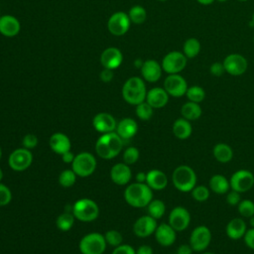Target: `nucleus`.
Wrapping results in <instances>:
<instances>
[{
	"mask_svg": "<svg viewBox=\"0 0 254 254\" xmlns=\"http://www.w3.org/2000/svg\"><path fill=\"white\" fill-rule=\"evenodd\" d=\"M123 149V140L114 132L101 134L95 143L96 154L104 160H111L117 157Z\"/></svg>",
	"mask_w": 254,
	"mask_h": 254,
	"instance_id": "obj_1",
	"label": "nucleus"
},
{
	"mask_svg": "<svg viewBox=\"0 0 254 254\" xmlns=\"http://www.w3.org/2000/svg\"><path fill=\"white\" fill-rule=\"evenodd\" d=\"M124 199L132 207H146L153 199V190L146 183H133L126 187Z\"/></svg>",
	"mask_w": 254,
	"mask_h": 254,
	"instance_id": "obj_2",
	"label": "nucleus"
},
{
	"mask_svg": "<svg viewBox=\"0 0 254 254\" xmlns=\"http://www.w3.org/2000/svg\"><path fill=\"white\" fill-rule=\"evenodd\" d=\"M147 91L145 80L139 76L129 77L122 86L123 99L135 106L146 100Z\"/></svg>",
	"mask_w": 254,
	"mask_h": 254,
	"instance_id": "obj_3",
	"label": "nucleus"
},
{
	"mask_svg": "<svg viewBox=\"0 0 254 254\" xmlns=\"http://www.w3.org/2000/svg\"><path fill=\"white\" fill-rule=\"evenodd\" d=\"M172 184L179 191L190 192L197 185V176L195 171L188 165L178 166L172 173Z\"/></svg>",
	"mask_w": 254,
	"mask_h": 254,
	"instance_id": "obj_4",
	"label": "nucleus"
},
{
	"mask_svg": "<svg viewBox=\"0 0 254 254\" xmlns=\"http://www.w3.org/2000/svg\"><path fill=\"white\" fill-rule=\"evenodd\" d=\"M71 212L75 219L82 222H91L98 217L99 207L94 200L84 197L77 199L73 203Z\"/></svg>",
	"mask_w": 254,
	"mask_h": 254,
	"instance_id": "obj_5",
	"label": "nucleus"
},
{
	"mask_svg": "<svg viewBox=\"0 0 254 254\" xmlns=\"http://www.w3.org/2000/svg\"><path fill=\"white\" fill-rule=\"evenodd\" d=\"M106 245L103 234L90 232L80 239L78 249L81 254H102L106 249Z\"/></svg>",
	"mask_w": 254,
	"mask_h": 254,
	"instance_id": "obj_6",
	"label": "nucleus"
},
{
	"mask_svg": "<svg viewBox=\"0 0 254 254\" xmlns=\"http://www.w3.org/2000/svg\"><path fill=\"white\" fill-rule=\"evenodd\" d=\"M96 159L89 152H80L75 155L71 163V170L77 177L86 178L92 175L96 169Z\"/></svg>",
	"mask_w": 254,
	"mask_h": 254,
	"instance_id": "obj_7",
	"label": "nucleus"
},
{
	"mask_svg": "<svg viewBox=\"0 0 254 254\" xmlns=\"http://www.w3.org/2000/svg\"><path fill=\"white\" fill-rule=\"evenodd\" d=\"M212 239L211 230L206 225H198L195 226L190 235L189 244L190 245L193 252L200 253L205 251L210 245Z\"/></svg>",
	"mask_w": 254,
	"mask_h": 254,
	"instance_id": "obj_8",
	"label": "nucleus"
},
{
	"mask_svg": "<svg viewBox=\"0 0 254 254\" xmlns=\"http://www.w3.org/2000/svg\"><path fill=\"white\" fill-rule=\"evenodd\" d=\"M188 58L181 51H171L162 60L163 71L168 74L181 73L188 64Z\"/></svg>",
	"mask_w": 254,
	"mask_h": 254,
	"instance_id": "obj_9",
	"label": "nucleus"
},
{
	"mask_svg": "<svg viewBox=\"0 0 254 254\" xmlns=\"http://www.w3.org/2000/svg\"><path fill=\"white\" fill-rule=\"evenodd\" d=\"M230 189L238 191L239 193L246 192L254 187V174L245 169H240L235 171L230 179Z\"/></svg>",
	"mask_w": 254,
	"mask_h": 254,
	"instance_id": "obj_10",
	"label": "nucleus"
},
{
	"mask_svg": "<svg viewBox=\"0 0 254 254\" xmlns=\"http://www.w3.org/2000/svg\"><path fill=\"white\" fill-rule=\"evenodd\" d=\"M225 72L232 76H240L247 71L248 61L238 53L228 54L222 61Z\"/></svg>",
	"mask_w": 254,
	"mask_h": 254,
	"instance_id": "obj_11",
	"label": "nucleus"
},
{
	"mask_svg": "<svg viewBox=\"0 0 254 254\" xmlns=\"http://www.w3.org/2000/svg\"><path fill=\"white\" fill-rule=\"evenodd\" d=\"M33 162L31 150L26 148H18L14 150L8 157V165L15 172L26 171Z\"/></svg>",
	"mask_w": 254,
	"mask_h": 254,
	"instance_id": "obj_12",
	"label": "nucleus"
},
{
	"mask_svg": "<svg viewBox=\"0 0 254 254\" xmlns=\"http://www.w3.org/2000/svg\"><path fill=\"white\" fill-rule=\"evenodd\" d=\"M163 87L170 96L179 98L186 95L189 85L188 81L181 73H174L167 75Z\"/></svg>",
	"mask_w": 254,
	"mask_h": 254,
	"instance_id": "obj_13",
	"label": "nucleus"
},
{
	"mask_svg": "<svg viewBox=\"0 0 254 254\" xmlns=\"http://www.w3.org/2000/svg\"><path fill=\"white\" fill-rule=\"evenodd\" d=\"M191 216L188 208L185 206H175L169 213L168 223L177 231L181 232L189 228Z\"/></svg>",
	"mask_w": 254,
	"mask_h": 254,
	"instance_id": "obj_14",
	"label": "nucleus"
},
{
	"mask_svg": "<svg viewBox=\"0 0 254 254\" xmlns=\"http://www.w3.org/2000/svg\"><path fill=\"white\" fill-rule=\"evenodd\" d=\"M130 25L131 21L128 14L121 11L113 13L107 21V29L114 36H123L126 34Z\"/></svg>",
	"mask_w": 254,
	"mask_h": 254,
	"instance_id": "obj_15",
	"label": "nucleus"
},
{
	"mask_svg": "<svg viewBox=\"0 0 254 254\" xmlns=\"http://www.w3.org/2000/svg\"><path fill=\"white\" fill-rule=\"evenodd\" d=\"M157 226V219L153 218L149 214H146L135 220L133 224V232L137 237L146 238L155 233Z\"/></svg>",
	"mask_w": 254,
	"mask_h": 254,
	"instance_id": "obj_16",
	"label": "nucleus"
},
{
	"mask_svg": "<svg viewBox=\"0 0 254 254\" xmlns=\"http://www.w3.org/2000/svg\"><path fill=\"white\" fill-rule=\"evenodd\" d=\"M93 128L100 134L114 132L117 126L115 118L107 112H99L92 119Z\"/></svg>",
	"mask_w": 254,
	"mask_h": 254,
	"instance_id": "obj_17",
	"label": "nucleus"
},
{
	"mask_svg": "<svg viewBox=\"0 0 254 254\" xmlns=\"http://www.w3.org/2000/svg\"><path fill=\"white\" fill-rule=\"evenodd\" d=\"M123 62V55L121 51L115 47H109L105 49L100 56V63L104 68L116 69Z\"/></svg>",
	"mask_w": 254,
	"mask_h": 254,
	"instance_id": "obj_18",
	"label": "nucleus"
},
{
	"mask_svg": "<svg viewBox=\"0 0 254 254\" xmlns=\"http://www.w3.org/2000/svg\"><path fill=\"white\" fill-rule=\"evenodd\" d=\"M155 239L163 247L172 246L177 240V231L169 223H161L155 230Z\"/></svg>",
	"mask_w": 254,
	"mask_h": 254,
	"instance_id": "obj_19",
	"label": "nucleus"
},
{
	"mask_svg": "<svg viewBox=\"0 0 254 254\" xmlns=\"http://www.w3.org/2000/svg\"><path fill=\"white\" fill-rule=\"evenodd\" d=\"M163 68L156 60H147L143 62L141 66L142 78L147 82H157L162 76Z\"/></svg>",
	"mask_w": 254,
	"mask_h": 254,
	"instance_id": "obj_20",
	"label": "nucleus"
},
{
	"mask_svg": "<svg viewBox=\"0 0 254 254\" xmlns=\"http://www.w3.org/2000/svg\"><path fill=\"white\" fill-rule=\"evenodd\" d=\"M132 178V172L130 166L125 163H117L110 169V179L118 186L128 185Z\"/></svg>",
	"mask_w": 254,
	"mask_h": 254,
	"instance_id": "obj_21",
	"label": "nucleus"
},
{
	"mask_svg": "<svg viewBox=\"0 0 254 254\" xmlns=\"http://www.w3.org/2000/svg\"><path fill=\"white\" fill-rule=\"evenodd\" d=\"M247 229V223L243 217H233L225 226V234L231 240H238L243 238Z\"/></svg>",
	"mask_w": 254,
	"mask_h": 254,
	"instance_id": "obj_22",
	"label": "nucleus"
},
{
	"mask_svg": "<svg viewBox=\"0 0 254 254\" xmlns=\"http://www.w3.org/2000/svg\"><path fill=\"white\" fill-rule=\"evenodd\" d=\"M170 95L165 90L164 87H153L147 91L146 101L154 108L160 109L165 107L169 102Z\"/></svg>",
	"mask_w": 254,
	"mask_h": 254,
	"instance_id": "obj_23",
	"label": "nucleus"
},
{
	"mask_svg": "<svg viewBox=\"0 0 254 254\" xmlns=\"http://www.w3.org/2000/svg\"><path fill=\"white\" fill-rule=\"evenodd\" d=\"M21 24L20 21L12 15L0 16V34L11 38L20 33Z\"/></svg>",
	"mask_w": 254,
	"mask_h": 254,
	"instance_id": "obj_24",
	"label": "nucleus"
},
{
	"mask_svg": "<svg viewBox=\"0 0 254 254\" xmlns=\"http://www.w3.org/2000/svg\"><path fill=\"white\" fill-rule=\"evenodd\" d=\"M49 146L53 152L58 155H63L64 153L70 150L71 143L64 133L56 132L49 139Z\"/></svg>",
	"mask_w": 254,
	"mask_h": 254,
	"instance_id": "obj_25",
	"label": "nucleus"
},
{
	"mask_svg": "<svg viewBox=\"0 0 254 254\" xmlns=\"http://www.w3.org/2000/svg\"><path fill=\"white\" fill-rule=\"evenodd\" d=\"M169 183V179L167 175L158 169H153L147 172L146 184L153 190H163L167 188Z\"/></svg>",
	"mask_w": 254,
	"mask_h": 254,
	"instance_id": "obj_26",
	"label": "nucleus"
},
{
	"mask_svg": "<svg viewBox=\"0 0 254 254\" xmlns=\"http://www.w3.org/2000/svg\"><path fill=\"white\" fill-rule=\"evenodd\" d=\"M115 131L122 140H128L137 134L138 124L133 118L126 117L117 123Z\"/></svg>",
	"mask_w": 254,
	"mask_h": 254,
	"instance_id": "obj_27",
	"label": "nucleus"
},
{
	"mask_svg": "<svg viewBox=\"0 0 254 254\" xmlns=\"http://www.w3.org/2000/svg\"><path fill=\"white\" fill-rule=\"evenodd\" d=\"M174 136L179 140H187L192 134V125L190 121L180 117L176 119L172 126Z\"/></svg>",
	"mask_w": 254,
	"mask_h": 254,
	"instance_id": "obj_28",
	"label": "nucleus"
},
{
	"mask_svg": "<svg viewBox=\"0 0 254 254\" xmlns=\"http://www.w3.org/2000/svg\"><path fill=\"white\" fill-rule=\"evenodd\" d=\"M208 188L216 194H226L230 190L229 179L220 174L212 175L208 181Z\"/></svg>",
	"mask_w": 254,
	"mask_h": 254,
	"instance_id": "obj_29",
	"label": "nucleus"
},
{
	"mask_svg": "<svg viewBox=\"0 0 254 254\" xmlns=\"http://www.w3.org/2000/svg\"><path fill=\"white\" fill-rule=\"evenodd\" d=\"M233 150L226 143H217L212 148L213 158L221 164H227L233 159Z\"/></svg>",
	"mask_w": 254,
	"mask_h": 254,
	"instance_id": "obj_30",
	"label": "nucleus"
},
{
	"mask_svg": "<svg viewBox=\"0 0 254 254\" xmlns=\"http://www.w3.org/2000/svg\"><path fill=\"white\" fill-rule=\"evenodd\" d=\"M201 114H202V109H201L199 103H195V102H191V101L188 100L181 107L182 117L190 122L200 118Z\"/></svg>",
	"mask_w": 254,
	"mask_h": 254,
	"instance_id": "obj_31",
	"label": "nucleus"
},
{
	"mask_svg": "<svg viewBox=\"0 0 254 254\" xmlns=\"http://www.w3.org/2000/svg\"><path fill=\"white\" fill-rule=\"evenodd\" d=\"M200 50H201L200 42L196 38L190 37V38H188L184 42L182 52L190 60V59L196 58L198 56V54L200 53Z\"/></svg>",
	"mask_w": 254,
	"mask_h": 254,
	"instance_id": "obj_32",
	"label": "nucleus"
},
{
	"mask_svg": "<svg viewBox=\"0 0 254 254\" xmlns=\"http://www.w3.org/2000/svg\"><path fill=\"white\" fill-rule=\"evenodd\" d=\"M147 207V214L152 216L155 219H160L164 216L166 213V204L162 199L158 198H153L149 204L146 206Z\"/></svg>",
	"mask_w": 254,
	"mask_h": 254,
	"instance_id": "obj_33",
	"label": "nucleus"
},
{
	"mask_svg": "<svg viewBox=\"0 0 254 254\" xmlns=\"http://www.w3.org/2000/svg\"><path fill=\"white\" fill-rule=\"evenodd\" d=\"M128 16L130 18L131 23L136 25L143 24L147 19V11L141 5H134L130 8L128 12Z\"/></svg>",
	"mask_w": 254,
	"mask_h": 254,
	"instance_id": "obj_34",
	"label": "nucleus"
},
{
	"mask_svg": "<svg viewBox=\"0 0 254 254\" xmlns=\"http://www.w3.org/2000/svg\"><path fill=\"white\" fill-rule=\"evenodd\" d=\"M74 220H75V217L72 214V212H64L57 217L56 225L58 229L62 231H68L72 228L74 224Z\"/></svg>",
	"mask_w": 254,
	"mask_h": 254,
	"instance_id": "obj_35",
	"label": "nucleus"
},
{
	"mask_svg": "<svg viewBox=\"0 0 254 254\" xmlns=\"http://www.w3.org/2000/svg\"><path fill=\"white\" fill-rule=\"evenodd\" d=\"M186 96L189 101L200 103L204 100L206 93H205V90L203 89V87H201L200 85H191V86L188 87Z\"/></svg>",
	"mask_w": 254,
	"mask_h": 254,
	"instance_id": "obj_36",
	"label": "nucleus"
},
{
	"mask_svg": "<svg viewBox=\"0 0 254 254\" xmlns=\"http://www.w3.org/2000/svg\"><path fill=\"white\" fill-rule=\"evenodd\" d=\"M135 113L136 116L142 120V121H147L152 118L153 113H154V108L145 100L138 105H136L135 108Z\"/></svg>",
	"mask_w": 254,
	"mask_h": 254,
	"instance_id": "obj_37",
	"label": "nucleus"
},
{
	"mask_svg": "<svg viewBox=\"0 0 254 254\" xmlns=\"http://www.w3.org/2000/svg\"><path fill=\"white\" fill-rule=\"evenodd\" d=\"M191 197L197 202H204L209 198L210 190L204 185H196L190 190Z\"/></svg>",
	"mask_w": 254,
	"mask_h": 254,
	"instance_id": "obj_38",
	"label": "nucleus"
},
{
	"mask_svg": "<svg viewBox=\"0 0 254 254\" xmlns=\"http://www.w3.org/2000/svg\"><path fill=\"white\" fill-rule=\"evenodd\" d=\"M237 211L239 215L243 218H249L254 215V201L245 198L241 199L240 202L237 204Z\"/></svg>",
	"mask_w": 254,
	"mask_h": 254,
	"instance_id": "obj_39",
	"label": "nucleus"
},
{
	"mask_svg": "<svg viewBox=\"0 0 254 254\" xmlns=\"http://www.w3.org/2000/svg\"><path fill=\"white\" fill-rule=\"evenodd\" d=\"M76 175L71 169H65L59 176V184L63 188H70L76 182Z\"/></svg>",
	"mask_w": 254,
	"mask_h": 254,
	"instance_id": "obj_40",
	"label": "nucleus"
},
{
	"mask_svg": "<svg viewBox=\"0 0 254 254\" xmlns=\"http://www.w3.org/2000/svg\"><path fill=\"white\" fill-rule=\"evenodd\" d=\"M104 238H105L106 243L113 247H117V246L121 245L123 242L122 234L118 230H115V229L106 231L104 233Z\"/></svg>",
	"mask_w": 254,
	"mask_h": 254,
	"instance_id": "obj_41",
	"label": "nucleus"
},
{
	"mask_svg": "<svg viewBox=\"0 0 254 254\" xmlns=\"http://www.w3.org/2000/svg\"><path fill=\"white\" fill-rule=\"evenodd\" d=\"M140 157V152L136 147H128L123 152V162L127 165H134Z\"/></svg>",
	"mask_w": 254,
	"mask_h": 254,
	"instance_id": "obj_42",
	"label": "nucleus"
},
{
	"mask_svg": "<svg viewBox=\"0 0 254 254\" xmlns=\"http://www.w3.org/2000/svg\"><path fill=\"white\" fill-rule=\"evenodd\" d=\"M12 200V191L4 184L0 183V206L9 204Z\"/></svg>",
	"mask_w": 254,
	"mask_h": 254,
	"instance_id": "obj_43",
	"label": "nucleus"
},
{
	"mask_svg": "<svg viewBox=\"0 0 254 254\" xmlns=\"http://www.w3.org/2000/svg\"><path fill=\"white\" fill-rule=\"evenodd\" d=\"M38 145V137L35 134L29 133L26 134L22 139V146L28 150H32L36 148Z\"/></svg>",
	"mask_w": 254,
	"mask_h": 254,
	"instance_id": "obj_44",
	"label": "nucleus"
},
{
	"mask_svg": "<svg viewBox=\"0 0 254 254\" xmlns=\"http://www.w3.org/2000/svg\"><path fill=\"white\" fill-rule=\"evenodd\" d=\"M225 200L227 202L228 205L230 206H237V204L240 202L241 200V196H240V193L236 190H229L228 192L226 193V196H225Z\"/></svg>",
	"mask_w": 254,
	"mask_h": 254,
	"instance_id": "obj_45",
	"label": "nucleus"
},
{
	"mask_svg": "<svg viewBox=\"0 0 254 254\" xmlns=\"http://www.w3.org/2000/svg\"><path fill=\"white\" fill-rule=\"evenodd\" d=\"M209 73L212 76H221L223 73H225V69L223 66L222 62H214L209 65Z\"/></svg>",
	"mask_w": 254,
	"mask_h": 254,
	"instance_id": "obj_46",
	"label": "nucleus"
},
{
	"mask_svg": "<svg viewBox=\"0 0 254 254\" xmlns=\"http://www.w3.org/2000/svg\"><path fill=\"white\" fill-rule=\"evenodd\" d=\"M244 244L251 250H254V228L250 227L247 229L243 236Z\"/></svg>",
	"mask_w": 254,
	"mask_h": 254,
	"instance_id": "obj_47",
	"label": "nucleus"
},
{
	"mask_svg": "<svg viewBox=\"0 0 254 254\" xmlns=\"http://www.w3.org/2000/svg\"><path fill=\"white\" fill-rule=\"evenodd\" d=\"M111 254H136V250L129 244H121L114 248Z\"/></svg>",
	"mask_w": 254,
	"mask_h": 254,
	"instance_id": "obj_48",
	"label": "nucleus"
},
{
	"mask_svg": "<svg viewBox=\"0 0 254 254\" xmlns=\"http://www.w3.org/2000/svg\"><path fill=\"white\" fill-rule=\"evenodd\" d=\"M114 76L113 70L109 68H103V70L100 72L99 77L103 82H110Z\"/></svg>",
	"mask_w": 254,
	"mask_h": 254,
	"instance_id": "obj_49",
	"label": "nucleus"
},
{
	"mask_svg": "<svg viewBox=\"0 0 254 254\" xmlns=\"http://www.w3.org/2000/svg\"><path fill=\"white\" fill-rule=\"evenodd\" d=\"M192 252L193 250L191 249L190 245L188 243V244L180 245L176 251V254H192Z\"/></svg>",
	"mask_w": 254,
	"mask_h": 254,
	"instance_id": "obj_50",
	"label": "nucleus"
},
{
	"mask_svg": "<svg viewBox=\"0 0 254 254\" xmlns=\"http://www.w3.org/2000/svg\"><path fill=\"white\" fill-rule=\"evenodd\" d=\"M136 254H154L153 248L150 245L143 244L136 249Z\"/></svg>",
	"mask_w": 254,
	"mask_h": 254,
	"instance_id": "obj_51",
	"label": "nucleus"
},
{
	"mask_svg": "<svg viewBox=\"0 0 254 254\" xmlns=\"http://www.w3.org/2000/svg\"><path fill=\"white\" fill-rule=\"evenodd\" d=\"M62 156V160H63V162L64 163V164H70L71 165V163L73 162V160H74V157H75V155L69 150V151H67V152H65V153H64L63 155H61Z\"/></svg>",
	"mask_w": 254,
	"mask_h": 254,
	"instance_id": "obj_52",
	"label": "nucleus"
},
{
	"mask_svg": "<svg viewBox=\"0 0 254 254\" xmlns=\"http://www.w3.org/2000/svg\"><path fill=\"white\" fill-rule=\"evenodd\" d=\"M146 178H147V173L139 172L136 175V182L137 183H146Z\"/></svg>",
	"mask_w": 254,
	"mask_h": 254,
	"instance_id": "obj_53",
	"label": "nucleus"
},
{
	"mask_svg": "<svg viewBox=\"0 0 254 254\" xmlns=\"http://www.w3.org/2000/svg\"><path fill=\"white\" fill-rule=\"evenodd\" d=\"M197 3H199L200 5H204V6H208L210 4H212L215 0H195Z\"/></svg>",
	"mask_w": 254,
	"mask_h": 254,
	"instance_id": "obj_54",
	"label": "nucleus"
},
{
	"mask_svg": "<svg viewBox=\"0 0 254 254\" xmlns=\"http://www.w3.org/2000/svg\"><path fill=\"white\" fill-rule=\"evenodd\" d=\"M248 219H249V225H250V227L254 228V215H252V216L249 217Z\"/></svg>",
	"mask_w": 254,
	"mask_h": 254,
	"instance_id": "obj_55",
	"label": "nucleus"
},
{
	"mask_svg": "<svg viewBox=\"0 0 254 254\" xmlns=\"http://www.w3.org/2000/svg\"><path fill=\"white\" fill-rule=\"evenodd\" d=\"M198 254H215V253H213V252H210V251H202V252H200V253H198Z\"/></svg>",
	"mask_w": 254,
	"mask_h": 254,
	"instance_id": "obj_56",
	"label": "nucleus"
},
{
	"mask_svg": "<svg viewBox=\"0 0 254 254\" xmlns=\"http://www.w3.org/2000/svg\"><path fill=\"white\" fill-rule=\"evenodd\" d=\"M3 176H4V174H3V171H2V169L0 168V183H1L2 179H3Z\"/></svg>",
	"mask_w": 254,
	"mask_h": 254,
	"instance_id": "obj_57",
	"label": "nucleus"
},
{
	"mask_svg": "<svg viewBox=\"0 0 254 254\" xmlns=\"http://www.w3.org/2000/svg\"><path fill=\"white\" fill-rule=\"evenodd\" d=\"M215 1H217V2H219V3H225V2H227L228 0H215Z\"/></svg>",
	"mask_w": 254,
	"mask_h": 254,
	"instance_id": "obj_58",
	"label": "nucleus"
},
{
	"mask_svg": "<svg viewBox=\"0 0 254 254\" xmlns=\"http://www.w3.org/2000/svg\"><path fill=\"white\" fill-rule=\"evenodd\" d=\"M1 157H2V149L0 147V160H1Z\"/></svg>",
	"mask_w": 254,
	"mask_h": 254,
	"instance_id": "obj_59",
	"label": "nucleus"
},
{
	"mask_svg": "<svg viewBox=\"0 0 254 254\" xmlns=\"http://www.w3.org/2000/svg\"><path fill=\"white\" fill-rule=\"evenodd\" d=\"M237 1H239V2H247L249 0H237Z\"/></svg>",
	"mask_w": 254,
	"mask_h": 254,
	"instance_id": "obj_60",
	"label": "nucleus"
},
{
	"mask_svg": "<svg viewBox=\"0 0 254 254\" xmlns=\"http://www.w3.org/2000/svg\"><path fill=\"white\" fill-rule=\"evenodd\" d=\"M252 22L254 23V12H253V14H252Z\"/></svg>",
	"mask_w": 254,
	"mask_h": 254,
	"instance_id": "obj_61",
	"label": "nucleus"
},
{
	"mask_svg": "<svg viewBox=\"0 0 254 254\" xmlns=\"http://www.w3.org/2000/svg\"><path fill=\"white\" fill-rule=\"evenodd\" d=\"M158 1H162V2H164V1H168V0H158Z\"/></svg>",
	"mask_w": 254,
	"mask_h": 254,
	"instance_id": "obj_62",
	"label": "nucleus"
},
{
	"mask_svg": "<svg viewBox=\"0 0 254 254\" xmlns=\"http://www.w3.org/2000/svg\"><path fill=\"white\" fill-rule=\"evenodd\" d=\"M253 44H254V35H253Z\"/></svg>",
	"mask_w": 254,
	"mask_h": 254,
	"instance_id": "obj_63",
	"label": "nucleus"
}]
</instances>
